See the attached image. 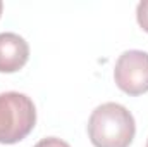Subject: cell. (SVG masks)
<instances>
[{
	"label": "cell",
	"instance_id": "cell-1",
	"mask_svg": "<svg viewBox=\"0 0 148 147\" xmlns=\"http://www.w3.org/2000/svg\"><path fill=\"white\" fill-rule=\"evenodd\" d=\"M136 133V123L124 106L105 102L91 112L88 135L95 147H129Z\"/></svg>",
	"mask_w": 148,
	"mask_h": 147
},
{
	"label": "cell",
	"instance_id": "cell-2",
	"mask_svg": "<svg viewBox=\"0 0 148 147\" xmlns=\"http://www.w3.org/2000/svg\"><path fill=\"white\" fill-rule=\"evenodd\" d=\"M36 123L33 101L19 92L0 94V144H16L26 139Z\"/></svg>",
	"mask_w": 148,
	"mask_h": 147
},
{
	"label": "cell",
	"instance_id": "cell-3",
	"mask_svg": "<svg viewBox=\"0 0 148 147\" xmlns=\"http://www.w3.org/2000/svg\"><path fill=\"white\" fill-rule=\"evenodd\" d=\"M114 80L117 87L129 95H141L148 92V52H122L114 68Z\"/></svg>",
	"mask_w": 148,
	"mask_h": 147
},
{
	"label": "cell",
	"instance_id": "cell-4",
	"mask_svg": "<svg viewBox=\"0 0 148 147\" xmlns=\"http://www.w3.org/2000/svg\"><path fill=\"white\" fill-rule=\"evenodd\" d=\"M29 59V45L17 33H0V73H16Z\"/></svg>",
	"mask_w": 148,
	"mask_h": 147
},
{
	"label": "cell",
	"instance_id": "cell-5",
	"mask_svg": "<svg viewBox=\"0 0 148 147\" xmlns=\"http://www.w3.org/2000/svg\"><path fill=\"white\" fill-rule=\"evenodd\" d=\"M136 19L138 24L148 33V0H143L136 7Z\"/></svg>",
	"mask_w": 148,
	"mask_h": 147
},
{
	"label": "cell",
	"instance_id": "cell-6",
	"mask_svg": "<svg viewBox=\"0 0 148 147\" xmlns=\"http://www.w3.org/2000/svg\"><path fill=\"white\" fill-rule=\"evenodd\" d=\"M35 147H71L66 140L62 139H57V137H47V139H41Z\"/></svg>",
	"mask_w": 148,
	"mask_h": 147
},
{
	"label": "cell",
	"instance_id": "cell-7",
	"mask_svg": "<svg viewBox=\"0 0 148 147\" xmlns=\"http://www.w3.org/2000/svg\"><path fill=\"white\" fill-rule=\"evenodd\" d=\"M2 9H3V3H2V0H0V16H2Z\"/></svg>",
	"mask_w": 148,
	"mask_h": 147
},
{
	"label": "cell",
	"instance_id": "cell-8",
	"mask_svg": "<svg viewBox=\"0 0 148 147\" xmlns=\"http://www.w3.org/2000/svg\"><path fill=\"white\" fill-rule=\"evenodd\" d=\"M147 147H148V140H147Z\"/></svg>",
	"mask_w": 148,
	"mask_h": 147
}]
</instances>
